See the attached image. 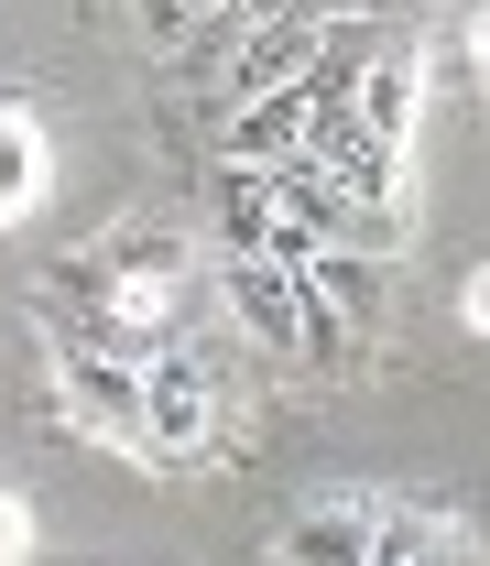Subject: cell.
<instances>
[{"instance_id":"6da1fadb","label":"cell","mask_w":490,"mask_h":566,"mask_svg":"<svg viewBox=\"0 0 490 566\" xmlns=\"http://www.w3.org/2000/svg\"><path fill=\"white\" fill-rule=\"evenodd\" d=\"M316 55H327V22H316V11H262V22L229 44V120L262 109V98H283V87H305Z\"/></svg>"},{"instance_id":"7a4b0ae2","label":"cell","mask_w":490,"mask_h":566,"mask_svg":"<svg viewBox=\"0 0 490 566\" xmlns=\"http://www.w3.org/2000/svg\"><path fill=\"white\" fill-rule=\"evenodd\" d=\"M218 447V381L197 359H153L142 370V458H208Z\"/></svg>"},{"instance_id":"3957f363","label":"cell","mask_w":490,"mask_h":566,"mask_svg":"<svg viewBox=\"0 0 490 566\" xmlns=\"http://www.w3.org/2000/svg\"><path fill=\"white\" fill-rule=\"evenodd\" d=\"M55 403H66L87 436H110V447H142V370H121V359L55 349Z\"/></svg>"},{"instance_id":"277c9868","label":"cell","mask_w":490,"mask_h":566,"mask_svg":"<svg viewBox=\"0 0 490 566\" xmlns=\"http://www.w3.org/2000/svg\"><path fill=\"white\" fill-rule=\"evenodd\" d=\"M218 294H229L240 338L305 359V273H283V262H218Z\"/></svg>"},{"instance_id":"5b68a950","label":"cell","mask_w":490,"mask_h":566,"mask_svg":"<svg viewBox=\"0 0 490 566\" xmlns=\"http://www.w3.org/2000/svg\"><path fill=\"white\" fill-rule=\"evenodd\" d=\"M305 164H327V175L350 186L359 208H393V175H404V153H382V142L359 132L350 109H316V132H305Z\"/></svg>"},{"instance_id":"8992f818","label":"cell","mask_w":490,"mask_h":566,"mask_svg":"<svg viewBox=\"0 0 490 566\" xmlns=\"http://www.w3.org/2000/svg\"><path fill=\"white\" fill-rule=\"evenodd\" d=\"M350 120L382 153H404V132H415V33H393V44H371V66H359V98Z\"/></svg>"},{"instance_id":"52a82bcc","label":"cell","mask_w":490,"mask_h":566,"mask_svg":"<svg viewBox=\"0 0 490 566\" xmlns=\"http://www.w3.org/2000/svg\"><path fill=\"white\" fill-rule=\"evenodd\" d=\"M371 534H382V501H316L283 523V566H371Z\"/></svg>"},{"instance_id":"ba28073f","label":"cell","mask_w":490,"mask_h":566,"mask_svg":"<svg viewBox=\"0 0 490 566\" xmlns=\"http://www.w3.org/2000/svg\"><path fill=\"white\" fill-rule=\"evenodd\" d=\"M218 262H262V251H273V175H262V164H218Z\"/></svg>"},{"instance_id":"9c48e42d","label":"cell","mask_w":490,"mask_h":566,"mask_svg":"<svg viewBox=\"0 0 490 566\" xmlns=\"http://www.w3.org/2000/svg\"><path fill=\"white\" fill-rule=\"evenodd\" d=\"M305 132H316V98H305V87H283V98H262V109H240L218 142H229V164H262V175H273V164L305 153Z\"/></svg>"},{"instance_id":"30bf717a","label":"cell","mask_w":490,"mask_h":566,"mask_svg":"<svg viewBox=\"0 0 490 566\" xmlns=\"http://www.w3.org/2000/svg\"><path fill=\"white\" fill-rule=\"evenodd\" d=\"M305 294L338 305L350 327H371V316H382V262H359V251H316V262H305Z\"/></svg>"},{"instance_id":"8fae6325","label":"cell","mask_w":490,"mask_h":566,"mask_svg":"<svg viewBox=\"0 0 490 566\" xmlns=\"http://www.w3.org/2000/svg\"><path fill=\"white\" fill-rule=\"evenodd\" d=\"M33 186H44V132L0 109V218H22V208H33Z\"/></svg>"},{"instance_id":"7c38bea8","label":"cell","mask_w":490,"mask_h":566,"mask_svg":"<svg viewBox=\"0 0 490 566\" xmlns=\"http://www.w3.org/2000/svg\"><path fill=\"white\" fill-rule=\"evenodd\" d=\"M447 545V523H425V512H382V534H371V566H415Z\"/></svg>"},{"instance_id":"4fadbf2b","label":"cell","mask_w":490,"mask_h":566,"mask_svg":"<svg viewBox=\"0 0 490 566\" xmlns=\"http://www.w3.org/2000/svg\"><path fill=\"white\" fill-rule=\"evenodd\" d=\"M305 359H350V316L305 294Z\"/></svg>"},{"instance_id":"5bb4252c","label":"cell","mask_w":490,"mask_h":566,"mask_svg":"<svg viewBox=\"0 0 490 566\" xmlns=\"http://www.w3.org/2000/svg\"><path fill=\"white\" fill-rule=\"evenodd\" d=\"M22 556H33V501L0 491V566H22Z\"/></svg>"},{"instance_id":"9a60e30c","label":"cell","mask_w":490,"mask_h":566,"mask_svg":"<svg viewBox=\"0 0 490 566\" xmlns=\"http://www.w3.org/2000/svg\"><path fill=\"white\" fill-rule=\"evenodd\" d=\"M142 33H164V44H175V33H208V11H186V0H153V11H142Z\"/></svg>"},{"instance_id":"2e32d148","label":"cell","mask_w":490,"mask_h":566,"mask_svg":"<svg viewBox=\"0 0 490 566\" xmlns=\"http://www.w3.org/2000/svg\"><path fill=\"white\" fill-rule=\"evenodd\" d=\"M458 316H469V327H480V338H490V262H480V273H469V283H458Z\"/></svg>"},{"instance_id":"e0dca14e","label":"cell","mask_w":490,"mask_h":566,"mask_svg":"<svg viewBox=\"0 0 490 566\" xmlns=\"http://www.w3.org/2000/svg\"><path fill=\"white\" fill-rule=\"evenodd\" d=\"M480 76H490V22H480Z\"/></svg>"}]
</instances>
